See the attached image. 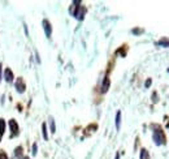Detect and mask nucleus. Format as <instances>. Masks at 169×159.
Instances as JSON below:
<instances>
[{
	"label": "nucleus",
	"instance_id": "nucleus-5",
	"mask_svg": "<svg viewBox=\"0 0 169 159\" xmlns=\"http://www.w3.org/2000/svg\"><path fill=\"white\" fill-rule=\"evenodd\" d=\"M9 127H10V130H12L13 134H17L18 133V125H17V123H16L14 120H10L9 121Z\"/></svg>",
	"mask_w": 169,
	"mask_h": 159
},
{
	"label": "nucleus",
	"instance_id": "nucleus-15",
	"mask_svg": "<svg viewBox=\"0 0 169 159\" xmlns=\"http://www.w3.org/2000/svg\"><path fill=\"white\" fill-rule=\"evenodd\" d=\"M16 155L20 156L21 155V147H17V151H16Z\"/></svg>",
	"mask_w": 169,
	"mask_h": 159
},
{
	"label": "nucleus",
	"instance_id": "nucleus-18",
	"mask_svg": "<svg viewBox=\"0 0 169 159\" xmlns=\"http://www.w3.org/2000/svg\"><path fill=\"white\" fill-rule=\"evenodd\" d=\"M23 159H29V158H23Z\"/></svg>",
	"mask_w": 169,
	"mask_h": 159
},
{
	"label": "nucleus",
	"instance_id": "nucleus-12",
	"mask_svg": "<svg viewBox=\"0 0 169 159\" xmlns=\"http://www.w3.org/2000/svg\"><path fill=\"white\" fill-rule=\"evenodd\" d=\"M42 129H43V138H44V140H48V136H47V129H46V124L42 125Z\"/></svg>",
	"mask_w": 169,
	"mask_h": 159
},
{
	"label": "nucleus",
	"instance_id": "nucleus-11",
	"mask_svg": "<svg viewBox=\"0 0 169 159\" xmlns=\"http://www.w3.org/2000/svg\"><path fill=\"white\" fill-rule=\"evenodd\" d=\"M49 124H51V132L55 133V132H56V128H55V120L52 119V117L49 119Z\"/></svg>",
	"mask_w": 169,
	"mask_h": 159
},
{
	"label": "nucleus",
	"instance_id": "nucleus-16",
	"mask_svg": "<svg viewBox=\"0 0 169 159\" xmlns=\"http://www.w3.org/2000/svg\"><path fill=\"white\" fill-rule=\"evenodd\" d=\"M150 85H151V80H147L146 81V87H150Z\"/></svg>",
	"mask_w": 169,
	"mask_h": 159
},
{
	"label": "nucleus",
	"instance_id": "nucleus-19",
	"mask_svg": "<svg viewBox=\"0 0 169 159\" xmlns=\"http://www.w3.org/2000/svg\"><path fill=\"white\" fill-rule=\"evenodd\" d=\"M168 72H169V69H168Z\"/></svg>",
	"mask_w": 169,
	"mask_h": 159
},
{
	"label": "nucleus",
	"instance_id": "nucleus-13",
	"mask_svg": "<svg viewBox=\"0 0 169 159\" xmlns=\"http://www.w3.org/2000/svg\"><path fill=\"white\" fill-rule=\"evenodd\" d=\"M36 150H38V147H36V145L34 143V145H33V154H34V155H36Z\"/></svg>",
	"mask_w": 169,
	"mask_h": 159
},
{
	"label": "nucleus",
	"instance_id": "nucleus-6",
	"mask_svg": "<svg viewBox=\"0 0 169 159\" xmlns=\"http://www.w3.org/2000/svg\"><path fill=\"white\" fill-rule=\"evenodd\" d=\"M108 89H109V78L105 77L103 81V85H101V93H107Z\"/></svg>",
	"mask_w": 169,
	"mask_h": 159
},
{
	"label": "nucleus",
	"instance_id": "nucleus-7",
	"mask_svg": "<svg viewBox=\"0 0 169 159\" xmlns=\"http://www.w3.org/2000/svg\"><path fill=\"white\" fill-rule=\"evenodd\" d=\"M83 14H85V8H79V10H77V12L74 13V16L78 18V20H82Z\"/></svg>",
	"mask_w": 169,
	"mask_h": 159
},
{
	"label": "nucleus",
	"instance_id": "nucleus-1",
	"mask_svg": "<svg viewBox=\"0 0 169 159\" xmlns=\"http://www.w3.org/2000/svg\"><path fill=\"white\" fill-rule=\"evenodd\" d=\"M153 141H155V143L157 146H160L161 143L164 142V136H163V132L159 129H156L155 132H153Z\"/></svg>",
	"mask_w": 169,
	"mask_h": 159
},
{
	"label": "nucleus",
	"instance_id": "nucleus-10",
	"mask_svg": "<svg viewBox=\"0 0 169 159\" xmlns=\"http://www.w3.org/2000/svg\"><path fill=\"white\" fill-rule=\"evenodd\" d=\"M4 130H5V121L3 119H0V136H3Z\"/></svg>",
	"mask_w": 169,
	"mask_h": 159
},
{
	"label": "nucleus",
	"instance_id": "nucleus-3",
	"mask_svg": "<svg viewBox=\"0 0 169 159\" xmlns=\"http://www.w3.org/2000/svg\"><path fill=\"white\" fill-rule=\"evenodd\" d=\"M16 89L18 90V93H23V90H25V85H23L22 78H18L17 80V82H16Z\"/></svg>",
	"mask_w": 169,
	"mask_h": 159
},
{
	"label": "nucleus",
	"instance_id": "nucleus-2",
	"mask_svg": "<svg viewBox=\"0 0 169 159\" xmlns=\"http://www.w3.org/2000/svg\"><path fill=\"white\" fill-rule=\"evenodd\" d=\"M4 78H5V81H7V82H12V81H13V73H12V70H10L9 68H5Z\"/></svg>",
	"mask_w": 169,
	"mask_h": 159
},
{
	"label": "nucleus",
	"instance_id": "nucleus-17",
	"mask_svg": "<svg viewBox=\"0 0 169 159\" xmlns=\"http://www.w3.org/2000/svg\"><path fill=\"white\" fill-rule=\"evenodd\" d=\"M116 159H118V154H117V155H116Z\"/></svg>",
	"mask_w": 169,
	"mask_h": 159
},
{
	"label": "nucleus",
	"instance_id": "nucleus-14",
	"mask_svg": "<svg viewBox=\"0 0 169 159\" xmlns=\"http://www.w3.org/2000/svg\"><path fill=\"white\" fill-rule=\"evenodd\" d=\"M0 159H8L7 154H4V153H0Z\"/></svg>",
	"mask_w": 169,
	"mask_h": 159
},
{
	"label": "nucleus",
	"instance_id": "nucleus-9",
	"mask_svg": "<svg viewBox=\"0 0 169 159\" xmlns=\"http://www.w3.org/2000/svg\"><path fill=\"white\" fill-rule=\"evenodd\" d=\"M120 124H121V112H117L116 115V128L120 129Z\"/></svg>",
	"mask_w": 169,
	"mask_h": 159
},
{
	"label": "nucleus",
	"instance_id": "nucleus-4",
	"mask_svg": "<svg viewBox=\"0 0 169 159\" xmlns=\"http://www.w3.org/2000/svg\"><path fill=\"white\" fill-rule=\"evenodd\" d=\"M43 25H44V31H46L47 38H49V36H51V33H52V30H51V25H49V22H48V21H46V20L43 21Z\"/></svg>",
	"mask_w": 169,
	"mask_h": 159
},
{
	"label": "nucleus",
	"instance_id": "nucleus-8",
	"mask_svg": "<svg viewBox=\"0 0 169 159\" xmlns=\"http://www.w3.org/2000/svg\"><path fill=\"white\" fill-rule=\"evenodd\" d=\"M140 159H150L148 151L146 150V149H142V150H140Z\"/></svg>",
	"mask_w": 169,
	"mask_h": 159
}]
</instances>
